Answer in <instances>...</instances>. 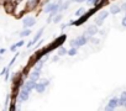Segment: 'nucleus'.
<instances>
[{
  "label": "nucleus",
  "mask_w": 126,
  "mask_h": 111,
  "mask_svg": "<svg viewBox=\"0 0 126 111\" xmlns=\"http://www.w3.org/2000/svg\"><path fill=\"white\" fill-rule=\"evenodd\" d=\"M66 40H67V35H61L59 37H57L53 42H51V44L48 46V48H49V51L52 52L53 49H57V47H59V46H62V44H64V42H66Z\"/></svg>",
  "instance_id": "nucleus-4"
},
{
  "label": "nucleus",
  "mask_w": 126,
  "mask_h": 111,
  "mask_svg": "<svg viewBox=\"0 0 126 111\" xmlns=\"http://www.w3.org/2000/svg\"><path fill=\"white\" fill-rule=\"evenodd\" d=\"M73 1L72 0H63L62 3H58V9H57V11L58 13H63V11H66L69 6H71V4H72Z\"/></svg>",
  "instance_id": "nucleus-12"
},
{
  "label": "nucleus",
  "mask_w": 126,
  "mask_h": 111,
  "mask_svg": "<svg viewBox=\"0 0 126 111\" xmlns=\"http://www.w3.org/2000/svg\"><path fill=\"white\" fill-rule=\"evenodd\" d=\"M109 11L108 10H100V11H98L96 13V16H95V19H94V24L98 26V27H100L103 24H104V21L106 20V17L109 16Z\"/></svg>",
  "instance_id": "nucleus-3"
},
{
  "label": "nucleus",
  "mask_w": 126,
  "mask_h": 111,
  "mask_svg": "<svg viewBox=\"0 0 126 111\" xmlns=\"http://www.w3.org/2000/svg\"><path fill=\"white\" fill-rule=\"evenodd\" d=\"M5 52H6V49H5V48H0V54H4Z\"/></svg>",
  "instance_id": "nucleus-37"
},
{
  "label": "nucleus",
  "mask_w": 126,
  "mask_h": 111,
  "mask_svg": "<svg viewBox=\"0 0 126 111\" xmlns=\"http://www.w3.org/2000/svg\"><path fill=\"white\" fill-rule=\"evenodd\" d=\"M120 11H121V8H120L119 5H116V4H112V5H110L109 13H110L111 15H117Z\"/></svg>",
  "instance_id": "nucleus-17"
},
{
  "label": "nucleus",
  "mask_w": 126,
  "mask_h": 111,
  "mask_svg": "<svg viewBox=\"0 0 126 111\" xmlns=\"http://www.w3.org/2000/svg\"><path fill=\"white\" fill-rule=\"evenodd\" d=\"M19 54H20V52H17V51H16V52H15V56H14V57H13V59L10 61V63L8 64V67H9V68H11V67L14 66L15 61H16V59H17V57H19Z\"/></svg>",
  "instance_id": "nucleus-25"
},
{
  "label": "nucleus",
  "mask_w": 126,
  "mask_h": 111,
  "mask_svg": "<svg viewBox=\"0 0 126 111\" xmlns=\"http://www.w3.org/2000/svg\"><path fill=\"white\" fill-rule=\"evenodd\" d=\"M25 44V41H24V38H21L19 42H16V46H17V48H20L21 46H24Z\"/></svg>",
  "instance_id": "nucleus-31"
},
{
  "label": "nucleus",
  "mask_w": 126,
  "mask_h": 111,
  "mask_svg": "<svg viewBox=\"0 0 126 111\" xmlns=\"http://www.w3.org/2000/svg\"><path fill=\"white\" fill-rule=\"evenodd\" d=\"M49 48H48V46H45V47H42V48H37L36 49V52L32 54V57L30 58V61H29V63H27V66L30 67V68H33V66L36 64V62L37 61H40L41 58H43L46 54H49Z\"/></svg>",
  "instance_id": "nucleus-1"
},
{
  "label": "nucleus",
  "mask_w": 126,
  "mask_h": 111,
  "mask_svg": "<svg viewBox=\"0 0 126 111\" xmlns=\"http://www.w3.org/2000/svg\"><path fill=\"white\" fill-rule=\"evenodd\" d=\"M16 51H17V46H16V43L11 44V46H10V52H16Z\"/></svg>",
  "instance_id": "nucleus-32"
},
{
  "label": "nucleus",
  "mask_w": 126,
  "mask_h": 111,
  "mask_svg": "<svg viewBox=\"0 0 126 111\" xmlns=\"http://www.w3.org/2000/svg\"><path fill=\"white\" fill-rule=\"evenodd\" d=\"M66 27H68V24H62V25H61V30H62V31L64 30Z\"/></svg>",
  "instance_id": "nucleus-35"
},
{
  "label": "nucleus",
  "mask_w": 126,
  "mask_h": 111,
  "mask_svg": "<svg viewBox=\"0 0 126 111\" xmlns=\"http://www.w3.org/2000/svg\"><path fill=\"white\" fill-rule=\"evenodd\" d=\"M9 1H11V0H9Z\"/></svg>",
  "instance_id": "nucleus-39"
},
{
  "label": "nucleus",
  "mask_w": 126,
  "mask_h": 111,
  "mask_svg": "<svg viewBox=\"0 0 126 111\" xmlns=\"http://www.w3.org/2000/svg\"><path fill=\"white\" fill-rule=\"evenodd\" d=\"M11 97V94H8L6 95V99H5V110L9 109V99Z\"/></svg>",
  "instance_id": "nucleus-29"
},
{
  "label": "nucleus",
  "mask_w": 126,
  "mask_h": 111,
  "mask_svg": "<svg viewBox=\"0 0 126 111\" xmlns=\"http://www.w3.org/2000/svg\"><path fill=\"white\" fill-rule=\"evenodd\" d=\"M63 1V0H58V3H62Z\"/></svg>",
  "instance_id": "nucleus-38"
},
{
  "label": "nucleus",
  "mask_w": 126,
  "mask_h": 111,
  "mask_svg": "<svg viewBox=\"0 0 126 111\" xmlns=\"http://www.w3.org/2000/svg\"><path fill=\"white\" fill-rule=\"evenodd\" d=\"M35 85H36V82H33V80H31V79H26L25 82H24V84H22V86L21 88H24L25 90H27V91H32V90H35Z\"/></svg>",
  "instance_id": "nucleus-13"
},
{
  "label": "nucleus",
  "mask_w": 126,
  "mask_h": 111,
  "mask_svg": "<svg viewBox=\"0 0 126 111\" xmlns=\"http://www.w3.org/2000/svg\"><path fill=\"white\" fill-rule=\"evenodd\" d=\"M88 41H89V37H88V36L80 35V36H78V37L71 40V41H69V46H71V47H77V48H79V47H83L84 44H87Z\"/></svg>",
  "instance_id": "nucleus-2"
},
{
  "label": "nucleus",
  "mask_w": 126,
  "mask_h": 111,
  "mask_svg": "<svg viewBox=\"0 0 126 111\" xmlns=\"http://www.w3.org/2000/svg\"><path fill=\"white\" fill-rule=\"evenodd\" d=\"M121 25H122L124 27H126V15L122 17V20H121Z\"/></svg>",
  "instance_id": "nucleus-34"
},
{
  "label": "nucleus",
  "mask_w": 126,
  "mask_h": 111,
  "mask_svg": "<svg viewBox=\"0 0 126 111\" xmlns=\"http://www.w3.org/2000/svg\"><path fill=\"white\" fill-rule=\"evenodd\" d=\"M67 54L71 56V57H73V56L78 54V48H77V47H71V48L67 51Z\"/></svg>",
  "instance_id": "nucleus-23"
},
{
  "label": "nucleus",
  "mask_w": 126,
  "mask_h": 111,
  "mask_svg": "<svg viewBox=\"0 0 126 111\" xmlns=\"http://www.w3.org/2000/svg\"><path fill=\"white\" fill-rule=\"evenodd\" d=\"M56 14H57V13H54V11H53V13H49V15H48L47 20H46V21H47V24H51V22L53 21V17H54V15H56Z\"/></svg>",
  "instance_id": "nucleus-26"
},
{
  "label": "nucleus",
  "mask_w": 126,
  "mask_h": 111,
  "mask_svg": "<svg viewBox=\"0 0 126 111\" xmlns=\"http://www.w3.org/2000/svg\"><path fill=\"white\" fill-rule=\"evenodd\" d=\"M4 9L8 14H14V10H15V5L11 3V1H8L5 5H4Z\"/></svg>",
  "instance_id": "nucleus-16"
},
{
  "label": "nucleus",
  "mask_w": 126,
  "mask_h": 111,
  "mask_svg": "<svg viewBox=\"0 0 126 111\" xmlns=\"http://www.w3.org/2000/svg\"><path fill=\"white\" fill-rule=\"evenodd\" d=\"M27 11H32L40 8V0H25Z\"/></svg>",
  "instance_id": "nucleus-8"
},
{
  "label": "nucleus",
  "mask_w": 126,
  "mask_h": 111,
  "mask_svg": "<svg viewBox=\"0 0 126 111\" xmlns=\"http://www.w3.org/2000/svg\"><path fill=\"white\" fill-rule=\"evenodd\" d=\"M126 104V91H122L119 97V106H124Z\"/></svg>",
  "instance_id": "nucleus-20"
},
{
  "label": "nucleus",
  "mask_w": 126,
  "mask_h": 111,
  "mask_svg": "<svg viewBox=\"0 0 126 111\" xmlns=\"http://www.w3.org/2000/svg\"><path fill=\"white\" fill-rule=\"evenodd\" d=\"M31 33H32L31 28H24L22 31H20V33H19V37H20V38H25V37L30 36Z\"/></svg>",
  "instance_id": "nucleus-19"
},
{
  "label": "nucleus",
  "mask_w": 126,
  "mask_h": 111,
  "mask_svg": "<svg viewBox=\"0 0 126 111\" xmlns=\"http://www.w3.org/2000/svg\"><path fill=\"white\" fill-rule=\"evenodd\" d=\"M85 11H87V10H85L83 6H80V8H78V9L76 10V13H74V16H76V17H79V16H82L83 14H85Z\"/></svg>",
  "instance_id": "nucleus-22"
},
{
  "label": "nucleus",
  "mask_w": 126,
  "mask_h": 111,
  "mask_svg": "<svg viewBox=\"0 0 126 111\" xmlns=\"http://www.w3.org/2000/svg\"><path fill=\"white\" fill-rule=\"evenodd\" d=\"M72 1H73V3H79V4H80V3H85L87 0H72Z\"/></svg>",
  "instance_id": "nucleus-36"
},
{
  "label": "nucleus",
  "mask_w": 126,
  "mask_h": 111,
  "mask_svg": "<svg viewBox=\"0 0 126 111\" xmlns=\"http://www.w3.org/2000/svg\"><path fill=\"white\" fill-rule=\"evenodd\" d=\"M16 100L17 99H13L11 100V102H10V106H9V111H15V110H17V106H16Z\"/></svg>",
  "instance_id": "nucleus-24"
},
{
  "label": "nucleus",
  "mask_w": 126,
  "mask_h": 111,
  "mask_svg": "<svg viewBox=\"0 0 126 111\" xmlns=\"http://www.w3.org/2000/svg\"><path fill=\"white\" fill-rule=\"evenodd\" d=\"M58 59H59V56L56 53V56H53V57H52V62H57Z\"/></svg>",
  "instance_id": "nucleus-33"
},
{
  "label": "nucleus",
  "mask_w": 126,
  "mask_h": 111,
  "mask_svg": "<svg viewBox=\"0 0 126 111\" xmlns=\"http://www.w3.org/2000/svg\"><path fill=\"white\" fill-rule=\"evenodd\" d=\"M67 51H68V49H67L62 44V46L57 47V51H56V53L59 56V57H62V56H66V54H67Z\"/></svg>",
  "instance_id": "nucleus-18"
},
{
  "label": "nucleus",
  "mask_w": 126,
  "mask_h": 111,
  "mask_svg": "<svg viewBox=\"0 0 126 111\" xmlns=\"http://www.w3.org/2000/svg\"><path fill=\"white\" fill-rule=\"evenodd\" d=\"M46 88H47V86H46V85H45L43 83H41L40 80H37V82H36V85H35V90H36V91H37L38 94H43V93L46 91Z\"/></svg>",
  "instance_id": "nucleus-14"
},
{
  "label": "nucleus",
  "mask_w": 126,
  "mask_h": 111,
  "mask_svg": "<svg viewBox=\"0 0 126 111\" xmlns=\"http://www.w3.org/2000/svg\"><path fill=\"white\" fill-rule=\"evenodd\" d=\"M43 32H45V26H43V27H41V28H40V30L37 31V33H36V35H35V36L32 37V40L27 42L26 47H27L29 49H30L31 47H33V46H35V44H36V43H37V42H38V41L41 40V37H42Z\"/></svg>",
  "instance_id": "nucleus-5"
},
{
  "label": "nucleus",
  "mask_w": 126,
  "mask_h": 111,
  "mask_svg": "<svg viewBox=\"0 0 126 111\" xmlns=\"http://www.w3.org/2000/svg\"><path fill=\"white\" fill-rule=\"evenodd\" d=\"M119 107V97H112L109 100V102L105 105L104 110L106 111H112V110H116Z\"/></svg>",
  "instance_id": "nucleus-7"
},
{
  "label": "nucleus",
  "mask_w": 126,
  "mask_h": 111,
  "mask_svg": "<svg viewBox=\"0 0 126 111\" xmlns=\"http://www.w3.org/2000/svg\"><path fill=\"white\" fill-rule=\"evenodd\" d=\"M98 31H99V27L94 24V25H89V26L87 27V30L84 31L83 35H85V36H88V37H92V36H95V35L98 33Z\"/></svg>",
  "instance_id": "nucleus-9"
},
{
  "label": "nucleus",
  "mask_w": 126,
  "mask_h": 111,
  "mask_svg": "<svg viewBox=\"0 0 126 111\" xmlns=\"http://www.w3.org/2000/svg\"><path fill=\"white\" fill-rule=\"evenodd\" d=\"M62 19H63V15H62V13H57L56 15H54V17H53V24H59L61 21H62Z\"/></svg>",
  "instance_id": "nucleus-21"
},
{
  "label": "nucleus",
  "mask_w": 126,
  "mask_h": 111,
  "mask_svg": "<svg viewBox=\"0 0 126 111\" xmlns=\"http://www.w3.org/2000/svg\"><path fill=\"white\" fill-rule=\"evenodd\" d=\"M89 41H90V42H93V43H95V44H98V43H99V40H98V38H95L94 36L89 37Z\"/></svg>",
  "instance_id": "nucleus-30"
},
{
  "label": "nucleus",
  "mask_w": 126,
  "mask_h": 111,
  "mask_svg": "<svg viewBox=\"0 0 126 111\" xmlns=\"http://www.w3.org/2000/svg\"><path fill=\"white\" fill-rule=\"evenodd\" d=\"M36 25V17L35 16H26L22 19V27L24 28H31Z\"/></svg>",
  "instance_id": "nucleus-6"
},
{
  "label": "nucleus",
  "mask_w": 126,
  "mask_h": 111,
  "mask_svg": "<svg viewBox=\"0 0 126 111\" xmlns=\"http://www.w3.org/2000/svg\"><path fill=\"white\" fill-rule=\"evenodd\" d=\"M57 9H58V1H57V3H48V4L45 5L43 11H45L46 14H49V13H53V11H54V13H58Z\"/></svg>",
  "instance_id": "nucleus-11"
},
{
  "label": "nucleus",
  "mask_w": 126,
  "mask_h": 111,
  "mask_svg": "<svg viewBox=\"0 0 126 111\" xmlns=\"http://www.w3.org/2000/svg\"><path fill=\"white\" fill-rule=\"evenodd\" d=\"M30 94H31L30 91H27L24 88H21L20 91H19V95H17V100H20L21 102H25V101H27L30 99Z\"/></svg>",
  "instance_id": "nucleus-10"
},
{
  "label": "nucleus",
  "mask_w": 126,
  "mask_h": 111,
  "mask_svg": "<svg viewBox=\"0 0 126 111\" xmlns=\"http://www.w3.org/2000/svg\"><path fill=\"white\" fill-rule=\"evenodd\" d=\"M88 5H92V6H94V5H96L98 3H99V0H87L85 1Z\"/></svg>",
  "instance_id": "nucleus-27"
},
{
  "label": "nucleus",
  "mask_w": 126,
  "mask_h": 111,
  "mask_svg": "<svg viewBox=\"0 0 126 111\" xmlns=\"http://www.w3.org/2000/svg\"><path fill=\"white\" fill-rule=\"evenodd\" d=\"M38 80H40L41 83H43V84H45L46 86H48V85H49V80H48L47 78H40Z\"/></svg>",
  "instance_id": "nucleus-28"
},
{
  "label": "nucleus",
  "mask_w": 126,
  "mask_h": 111,
  "mask_svg": "<svg viewBox=\"0 0 126 111\" xmlns=\"http://www.w3.org/2000/svg\"><path fill=\"white\" fill-rule=\"evenodd\" d=\"M40 78H41V72H37V70H35V69H32V70L30 72V74H29V79H31V80H33V82H37Z\"/></svg>",
  "instance_id": "nucleus-15"
}]
</instances>
